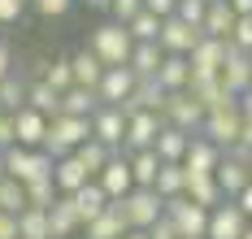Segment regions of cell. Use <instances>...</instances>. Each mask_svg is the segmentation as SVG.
Listing matches in <instances>:
<instances>
[{"label":"cell","mask_w":252,"mask_h":239,"mask_svg":"<svg viewBox=\"0 0 252 239\" xmlns=\"http://www.w3.org/2000/svg\"><path fill=\"white\" fill-rule=\"evenodd\" d=\"M92 139V118H70V113H61V118H52L48 122V135H44V152L52 161L70 157L78 144H87Z\"/></svg>","instance_id":"obj_1"},{"label":"cell","mask_w":252,"mask_h":239,"mask_svg":"<svg viewBox=\"0 0 252 239\" xmlns=\"http://www.w3.org/2000/svg\"><path fill=\"white\" fill-rule=\"evenodd\" d=\"M92 53H96V61H100L104 70H113V65H126L130 61V35H126V27H118V22H104V27L92 30V44H87Z\"/></svg>","instance_id":"obj_2"},{"label":"cell","mask_w":252,"mask_h":239,"mask_svg":"<svg viewBox=\"0 0 252 239\" xmlns=\"http://www.w3.org/2000/svg\"><path fill=\"white\" fill-rule=\"evenodd\" d=\"M4 179H13V183H35V179H52V157L44 148H35V152H26V148H4Z\"/></svg>","instance_id":"obj_3"},{"label":"cell","mask_w":252,"mask_h":239,"mask_svg":"<svg viewBox=\"0 0 252 239\" xmlns=\"http://www.w3.org/2000/svg\"><path fill=\"white\" fill-rule=\"evenodd\" d=\"M118 209H122L126 217V231H148L152 222L165 213V205H161V196L157 191H148V187H135V191H126L122 200H113Z\"/></svg>","instance_id":"obj_4"},{"label":"cell","mask_w":252,"mask_h":239,"mask_svg":"<svg viewBox=\"0 0 252 239\" xmlns=\"http://www.w3.org/2000/svg\"><path fill=\"white\" fill-rule=\"evenodd\" d=\"M165 217L174 222L178 239H204V231H209V209H200V205H191L187 196H178V200H170V205H165Z\"/></svg>","instance_id":"obj_5"},{"label":"cell","mask_w":252,"mask_h":239,"mask_svg":"<svg viewBox=\"0 0 252 239\" xmlns=\"http://www.w3.org/2000/svg\"><path fill=\"white\" fill-rule=\"evenodd\" d=\"M204 139L209 144H239V126H244V113H239V100L235 105H222V109H213V113H204Z\"/></svg>","instance_id":"obj_6"},{"label":"cell","mask_w":252,"mask_h":239,"mask_svg":"<svg viewBox=\"0 0 252 239\" xmlns=\"http://www.w3.org/2000/svg\"><path fill=\"white\" fill-rule=\"evenodd\" d=\"M161 113H135V118H126V139H122V157L130 152H148L152 144H157V135H161Z\"/></svg>","instance_id":"obj_7"},{"label":"cell","mask_w":252,"mask_h":239,"mask_svg":"<svg viewBox=\"0 0 252 239\" xmlns=\"http://www.w3.org/2000/svg\"><path fill=\"white\" fill-rule=\"evenodd\" d=\"M218 83L239 100V96L252 87V57L239 53V48H226V61H222V70H218Z\"/></svg>","instance_id":"obj_8"},{"label":"cell","mask_w":252,"mask_h":239,"mask_svg":"<svg viewBox=\"0 0 252 239\" xmlns=\"http://www.w3.org/2000/svg\"><path fill=\"white\" fill-rule=\"evenodd\" d=\"M200 39H204L200 30L187 27V22H178V18H165V22H161V35H157V44H161L165 57H187Z\"/></svg>","instance_id":"obj_9"},{"label":"cell","mask_w":252,"mask_h":239,"mask_svg":"<svg viewBox=\"0 0 252 239\" xmlns=\"http://www.w3.org/2000/svg\"><path fill=\"white\" fill-rule=\"evenodd\" d=\"M226 39H209L204 35L200 44L187 53V65H191V74H204V79H218V70H222V61H226Z\"/></svg>","instance_id":"obj_10"},{"label":"cell","mask_w":252,"mask_h":239,"mask_svg":"<svg viewBox=\"0 0 252 239\" xmlns=\"http://www.w3.org/2000/svg\"><path fill=\"white\" fill-rule=\"evenodd\" d=\"M92 139H100L104 148H113V152H122V139H126V118L118 109L100 105L92 113Z\"/></svg>","instance_id":"obj_11"},{"label":"cell","mask_w":252,"mask_h":239,"mask_svg":"<svg viewBox=\"0 0 252 239\" xmlns=\"http://www.w3.org/2000/svg\"><path fill=\"white\" fill-rule=\"evenodd\" d=\"M44 135H48V118H39L35 109H18L13 113V144L18 148H26V152L44 148Z\"/></svg>","instance_id":"obj_12"},{"label":"cell","mask_w":252,"mask_h":239,"mask_svg":"<svg viewBox=\"0 0 252 239\" xmlns=\"http://www.w3.org/2000/svg\"><path fill=\"white\" fill-rule=\"evenodd\" d=\"M218 161H222L218 144H209L204 135H191V139H187V152H183L178 165H183V174H213Z\"/></svg>","instance_id":"obj_13"},{"label":"cell","mask_w":252,"mask_h":239,"mask_svg":"<svg viewBox=\"0 0 252 239\" xmlns=\"http://www.w3.org/2000/svg\"><path fill=\"white\" fill-rule=\"evenodd\" d=\"M244 226H248V217L239 213V205H218V209H209L204 239H244Z\"/></svg>","instance_id":"obj_14"},{"label":"cell","mask_w":252,"mask_h":239,"mask_svg":"<svg viewBox=\"0 0 252 239\" xmlns=\"http://www.w3.org/2000/svg\"><path fill=\"white\" fill-rule=\"evenodd\" d=\"M130 91H135V74H130L126 65H113V70H104L100 87H96V100H100V105H109V109H118Z\"/></svg>","instance_id":"obj_15"},{"label":"cell","mask_w":252,"mask_h":239,"mask_svg":"<svg viewBox=\"0 0 252 239\" xmlns=\"http://www.w3.org/2000/svg\"><path fill=\"white\" fill-rule=\"evenodd\" d=\"M96 187H100L109 200H122L126 191H135V179H130V165H126L122 152H118V157H113L100 174H96Z\"/></svg>","instance_id":"obj_16"},{"label":"cell","mask_w":252,"mask_h":239,"mask_svg":"<svg viewBox=\"0 0 252 239\" xmlns=\"http://www.w3.org/2000/svg\"><path fill=\"white\" fill-rule=\"evenodd\" d=\"M83 183H92V179H87V170L78 165L74 152L61 157V161H52V187H57V196H74Z\"/></svg>","instance_id":"obj_17"},{"label":"cell","mask_w":252,"mask_h":239,"mask_svg":"<svg viewBox=\"0 0 252 239\" xmlns=\"http://www.w3.org/2000/svg\"><path fill=\"white\" fill-rule=\"evenodd\" d=\"M213 183H218V191H222V200H235V196L248 187V165L222 157V161H218V170H213Z\"/></svg>","instance_id":"obj_18"},{"label":"cell","mask_w":252,"mask_h":239,"mask_svg":"<svg viewBox=\"0 0 252 239\" xmlns=\"http://www.w3.org/2000/svg\"><path fill=\"white\" fill-rule=\"evenodd\" d=\"M78 226H83V222H78L70 196H57V200L48 205V235H52V239H74Z\"/></svg>","instance_id":"obj_19"},{"label":"cell","mask_w":252,"mask_h":239,"mask_svg":"<svg viewBox=\"0 0 252 239\" xmlns=\"http://www.w3.org/2000/svg\"><path fill=\"white\" fill-rule=\"evenodd\" d=\"M183 196L200 209H218L222 205V191L213 183V174H183Z\"/></svg>","instance_id":"obj_20"},{"label":"cell","mask_w":252,"mask_h":239,"mask_svg":"<svg viewBox=\"0 0 252 239\" xmlns=\"http://www.w3.org/2000/svg\"><path fill=\"white\" fill-rule=\"evenodd\" d=\"M70 205H74L78 222L87 226L92 217H100V213L109 209V196H104L100 187H96V179H92V183H83V187H78V191H74V196H70Z\"/></svg>","instance_id":"obj_21"},{"label":"cell","mask_w":252,"mask_h":239,"mask_svg":"<svg viewBox=\"0 0 252 239\" xmlns=\"http://www.w3.org/2000/svg\"><path fill=\"white\" fill-rule=\"evenodd\" d=\"M70 74H74V87H87V91H96L104 79V65L96 61V53L92 48H83V53L70 57Z\"/></svg>","instance_id":"obj_22"},{"label":"cell","mask_w":252,"mask_h":239,"mask_svg":"<svg viewBox=\"0 0 252 239\" xmlns=\"http://www.w3.org/2000/svg\"><path fill=\"white\" fill-rule=\"evenodd\" d=\"M161 61H165L161 44H135V48H130V61H126V70H130L135 79H157Z\"/></svg>","instance_id":"obj_23"},{"label":"cell","mask_w":252,"mask_h":239,"mask_svg":"<svg viewBox=\"0 0 252 239\" xmlns=\"http://www.w3.org/2000/svg\"><path fill=\"white\" fill-rule=\"evenodd\" d=\"M230 30H235V13H230V4H226V0H213V4L204 9L200 35H209V39H230Z\"/></svg>","instance_id":"obj_24"},{"label":"cell","mask_w":252,"mask_h":239,"mask_svg":"<svg viewBox=\"0 0 252 239\" xmlns=\"http://www.w3.org/2000/svg\"><path fill=\"white\" fill-rule=\"evenodd\" d=\"M83 231H87V239H122L126 235V217H122V209L109 200V209H104L100 217H92Z\"/></svg>","instance_id":"obj_25"},{"label":"cell","mask_w":252,"mask_h":239,"mask_svg":"<svg viewBox=\"0 0 252 239\" xmlns=\"http://www.w3.org/2000/svg\"><path fill=\"white\" fill-rule=\"evenodd\" d=\"M187 139H191V135L174 131V126H161V135H157V144H152V152H157V161H161V165H178V161H183V152H187Z\"/></svg>","instance_id":"obj_26"},{"label":"cell","mask_w":252,"mask_h":239,"mask_svg":"<svg viewBox=\"0 0 252 239\" xmlns=\"http://www.w3.org/2000/svg\"><path fill=\"white\" fill-rule=\"evenodd\" d=\"M26 109H35L39 118H61V96L52 91L48 83H26Z\"/></svg>","instance_id":"obj_27"},{"label":"cell","mask_w":252,"mask_h":239,"mask_svg":"<svg viewBox=\"0 0 252 239\" xmlns=\"http://www.w3.org/2000/svg\"><path fill=\"white\" fill-rule=\"evenodd\" d=\"M74 157H78V165L87 170V179H96V174H100L118 152H113V148H104L100 139H87V144H78V148H74Z\"/></svg>","instance_id":"obj_28"},{"label":"cell","mask_w":252,"mask_h":239,"mask_svg":"<svg viewBox=\"0 0 252 239\" xmlns=\"http://www.w3.org/2000/svg\"><path fill=\"white\" fill-rule=\"evenodd\" d=\"M191 79V65H187V57H165L161 61V70H157V83L165 87V91H183Z\"/></svg>","instance_id":"obj_29"},{"label":"cell","mask_w":252,"mask_h":239,"mask_svg":"<svg viewBox=\"0 0 252 239\" xmlns=\"http://www.w3.org/2000/svg\"><path fill=\"white\" fill-rule=\"evenodd\" d=\"M96 109H100V100H96V91H87V87L61 91V113H70V118H92Z\"/></svg>","instance_id":"obj_30"},{"label":"cell","mask_w":252,"mask_h":239,"mask_svg":"<svg viewBox=\"0 0 252 239\" xmlns=\"http://www.w3.org/2000/svg\"><path fill=\"white\" fill-rule=\"evenodd\" d=\"M152 191L161 196V205H170L183 196V165H161L157 179H152Z\"/></svg>","instance_id":"obj_31"},{"label":"cell","mask_w":252,"mask_h":239,"mask_svg":"<svg viewBox=\"0 0 252 239\" xmlns=\"http://www.w3.org/2000/svg\"><path fill=\"white\" fill-rule=\"evenodd\" d=\"M26 109V79L13 70L9 79H0V113H18Z\"/></svg>","instance_id":"obj_32"},{"label":"cell","mask_w":252,"mask_h":239,"mask_svg":"<svg viewBox=\"0 0 252 239\" xmlns=\"http://www.w3.org/2000/svg\"><path fill=\"white\" fill-rule=\"evenodd\" d=\"M126 165H130V179H135V187H148L152 191V179H157V170H161V161H157V152H130L126 157Z\"/></svg>","instance_id":"obj_33"},{"label":"cell","mask_w":252,"mask_h":239,"mask_svg":"<svg viewBox=\"0 0 252 239\" xmlns=\"http://www.w3.org/2000/svg\"><path fill=\"white\" fill-rule=\"evenodd\" d=\"M18 239H52L48 235V209H22L18 213Z\"/></svg>","instance_id":"obj_34"},{"label":"cell","mask_w":252,"mask_h":239,"mask_svg":"<svg viewBox=\"0 0 252 239\" xmlns=\"http://www.w3.org/2000/svg\"><path fill=\"white\" fill-rule=\"evenodd\" d=\"M39 83H48L57 96H61V91H70V87H74V74H70V57L44 61V74H39Z\"/></svg>","instance_id":"obj_35"},{"label":"cell","mask_w":252,"mask_h":239,"mask_svg":"<svg viewBox=\"0 0 252 239\" xmlns=\"http://www.w3.org/2000/svg\"><path fill=\"white\" fill-rule=\"evenodd\" d=\"M126 35H130V44H157L161 22H157L152 13H139V18H130V22H126Z\"/></svg>","instance_id":"obj_36"},{"label":"cell","mask_w":252,"mask_h":239,"mask_svg":"<svg viewBox=\"0 0 252 239\" xmlns=\"http://www.w3.org/2000/svg\"><path fill=\"white\" fill-rule=\"evenodd\" d=\"M26 209H48L52 200H57V187H52V179H35V183H26Z\"/></svg>","instance_id":"obj_37"},{"label":"cell","mask_w":252,"mask_h":239,"mask_svg":"<svg viewBox=\"0 0 252 239\" xmlns=\"http://www.w3.org/2000/svg\"><path fill=\"white\" fill-rule=\"evenodd\" d=\"M26 209V191H22V183H13V179H0V213H18Z\"/></svg>","instance_id":"obj_38"},{"label":"cell","mask_w":252,"mask_h":239,"mask_svg":"<svg viewBox=\"0 0 252 239\" xmlns=\"http://www.w3.org/2000/svg\"><path fill=\"white\" fill-rule=\"evenodd\" d=\"M204 9H209V0H178L174 18H178V22H187V27H196V30H200V22H204Z\"/></svg>","instance_id":"obj_39"},{"label":"cell","mask_w":252,"mask_h":239,"mask_svg":"<svg viewBox=\"0 0 252 239\" xmlns=\"http://www.w3.org/2000/svg\"><path fill=\"white\" fill-rule=\"evenodd\" d=\"M226 44L252 57V18H235V30H230V39H226Z\"/></svg>","instance_id":"obj_40"},{"label":"cell","mask_w":252,"mask_h":239,"mask_svg":"<svg viewBox=\"0 0 252 239\" xmlns=\"http://www.w3.org/2000/svg\"><path fill=\"white\" fill-rule=\"evenodd\" d=\"M109 13H113V22L126 27L130 18H139L144 13V0H109Z\"/></svg>","instance_id":"obj_41"},{"label":"cell","mask_w":252,"mask_h":239,"mask_svg":"<svg viewBox=\"0 0 252 239\" xmlns=\"http://www.w3.org/2000/svg\"><path fill=\"white\" fill-rule=\"evenodd\" d=\"M26 13V0H0V27H13Z\"/></svg>","instance_id":"obj_42"},{"label":"cell","mask_w":252,"mask_h":239,"mask_svg":"<svg viewBox=\"0 0 252 239\" xmlns=\"http://www.w3.org/2000/svg\"><path fill=\"white\" fill-rule=\"evenodd\" d=\"M35 9H39L44 18H65V13L74 9V0H35Z\"/></svg>","instance_id":"obj_43"},{"label":"cell","mask_w":252,"mask_h":239,"mask_svg":"<svg viewBox=\"0 0 252 239\" xmlns=\"http://www.w3.org/2000/svg\"><path fill=\"white\" fill-rule=\"evenodd\" d=\"M178 0H144V13H152L157 22H165V18H174Z\"/></svg>","instance_id":"obj_44"},{"label":"cell","mask_w":252,"mask_h":239,"mask_svg":"<svg viewBox=\"0 0 252 239\" xmlns=\"http://www.w3.org/2000/svg\"><path fill=\"white\" fill-rule=\"evenodd\" d=\"M13 148V113H0V152Z\"/></svg>","instance_id":"obj_45"},{"label":"cell","mask_w":252,"mask_h":239,"mask_svg":"<svg viewBox=\"0 0 252 239\" xmlns=\"http://www.w3.org/2000/svg\"><path fill=\"white\" fill-rule=\"evenodd\" d=\"M9 74H13V48L0 39V79H9Z\"/></svg>","instance_id":"obj_46"},{"label":"cell","mask_w":252,"mask_h":239,"mask_svg":"<svg viewBox=\"0 0 252 239\" xmlns=\"http://www.w3.org/2000/svg\"><path fill=\"white\" fill-rule=\"evenodd\" d=\"M0 239H18V217L13 213H0Z\"/></svg>","instance_id":"obj_47"},{"label":"cell","mask_w":252,"mask_h":239,"mask_svg":"<svg viewBox=\"0 0 252 239\" xmlns=\"http://www.w3.org/2000/svg\"><path fill=\"white\" fill-rule=\"evenodd\" d=\"M235 205H239V213H244V217H248V222H252V183L244 187L239 196H235Z\"/></svg>","instance_id":"obj_48"},{"label":"cell","mask_w":252,"mask_h":239,"mask_svg":"<svg viewBox=\"0 0 252 239\" xmlns=\"http://www.w3.org/2000/svg\"><path fill=\"white\" fill-rule=\"evenodd\" d=\"M226 4H230L235 18H252V0H226Z\"/></svg>","instance_id":"obj_49"},{"label":"cell","mask_w":252,"mask_h":239,"mask_svg":"<svg viewBox=\"0 0 252 239\" xmlns=\"http://www.w3.org/2000/svg\"><path fill=\"white\" fill-rule=\"evenodd\" d=\"M239 113H244V118H248V122H252V87H248V91H244V96H239Z\"/></svg>","instance_id":"obj_50"},{"label":"cell","mask_w":252,"mask_h":239,"mask_svg":"<svg viewBox=\"0 0 252 239\" xmlns=\"http://www.w3.org/2000/svg\"><path fill=\"white\" fill-rule=\"evenodd\" d=\"M122 239H148V231H126Z\"/></svg>","instance_id":"obj_51"},{"label":"cell","mask_w":252,"mask_h":239,"mask_svg":"<svg viewBox=\"0 0 252 239\" xmlns=\"http://www.w3.org/2000/svg\"><path fill=\"white\" fill-rule=\"evenodd\" d=\"M87 4H92V9H109V0H87Z\"/></svg>","instance_id":"obj_52"},{"label":"cell","mask_w":252,"mask_h":239,"mask_svg":"<svg viewBox=\"0 0 252 239\" xmlns=\"http://www.w3.org/2000/svg\"><path fill=\"white\" fill-rule=\"evenodd\" d=\"M244 239H252V222H248V226H244Z\"/></svg>","instance_id":"obj_53"},{"label":"cell","mask_w":252,"mask_h":239,"mask_svg":"<svg viewBox=\"0 0 252 239\" xmlns=\"http://www.w3.org/2000/svg\"><path fill=\"white\" fill-rule=\"evenodd\" d=\"M0 179H4V152H0Z\"/></svg>","instance_id":"obj_54"},{"label":"cell","mask_w":252,"mask_h":239,"mask_svg":"<svg viewBox=\"0 0 252 239\" xmlns=\"http://www.w3.org/2000/svg\"><path fill=\"white\" fill-rule=\"evenodd\" d=\"M248 183H252V161H248Z\"/></svg>","instance_id":"obj_55"}]
</instances>
